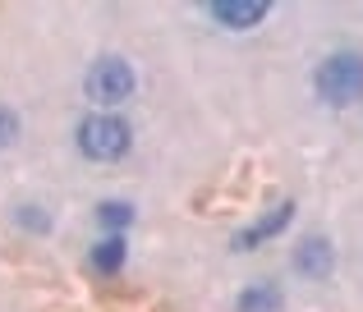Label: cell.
Wrapping results in <instances>:
<instances>
[{"label":"cell","instance_id":"cell-10","mask_svg":"<svg viewBox=\"0 0 363 312\" xmlns=\"http://www.w3.org/2000/svg\"><path fill=\"white\" fill-rule=\"evenodd\" d=\"M14 134H18V120L9 115V110H0V147L14 143Z\"/></svg>","mask_w":363,"mask_h":312},{"label":"cell","instance_id":"cell-5","mask_svg":"<svg viewBox=\"0 0 363 312\" xmlns=\"http://www.w3.org/2000/svg\"><path fill=\"white\" fill-rule=\"evenodd\" d=\"M212 18L230 28H257L267 18V5H212Z\"/></svg>","mask_w":363,"mask_h":312},{"label":"cell","instance_id":"cell-8","mask_svg":"<svg viewBox=\"0 0 363 312\" xmlns=\"http://www.w3.org/2000/svg\"><path fill=\"white\" fill-rule=\"evenodd\" d=\"M92 267L97 271H120L124 267V239H106L92 248Z\"/></svg>","mask_w":363,"mask_h":312},{"label":"cell","instance_id":"cell-7","mask_svg":"<svg viewBox=\"0 0 363 312\" xmlns=\"http://www.w3.org/2000/svg\"><path fill=\"white\" fill-rule=\"evenodd\" d=\"M240 312H281V294H276V289H267V285H257V289H244V299H240Z\"/></svg>","mask_w":363,"mask_h":312},{"label":"cell","instance_id":"cell-4","mask_svg":"<svg viewBox=\"0 0 363 312\" xmlns=\"http://www.w3.org/2000/svg\"><path fill=\"white\" fill-rule=\"evenodd\" d=\"M294 267L303 276H327L331 271V243L327 239H303V248L294 253Z\"/></svg>","mask_w":363,"mask_h":312},{"label":"cell","instance_id":"cell-1","mask_svg":"<svg viewBox=\"0 0 363 312\" xmlns=\"http://www.w3.org/2000/svg\"><path fill=\"white\" fill-rule=\"evenodd\" d=\"M318 97L331 101V106H354L363 97V60L359 55H331L318 69Z\"/></svg>","mask_w":363,"mask_h":312},{"label":"cell","instance_id":"cell-6","mask_svg":"<svg viewBox=\"0 0 363 312\" xmlns=\"http://www.w3.org/2000/svg\"><path fill=\"white\" fill-rule=\"evenodd\" d=\"M290 216H294V207H281V212H272V216H267L262 225H253V230H244V234H240L235 243H240V248H248V243H262V239H272V234L281 230V225L290 221Z\"/></svg>","mask_w":363,"mask_h":312},{"label":"cell","instance_id":"cell-3","mask_svg":"<svg viewBox=\"0 0 363 312\" xmlns=\"http://www.w3.org/2000/svg\"><path fill=\"white\" fill-rule=\"evenodd\" d=\"M133 92V69L124 60H97L88 69V97L101 101V106H116Z\"/></svg>","mask_w":363,"mask_h":312},{"label":"cell","instance_id":"cell-9","mask_svg":"<svg viewBox=\"0 0 363 312\" xmlns=\"http://www.w3.org/2000/svg\"><path fill=\"white\" fill-rule=\"evenodd\" d=\"M97 216H101V225H116V230H120V225L133 221V207H129V202H106Z\"/></svg>","mask_w":363,"mask_h":312},{"label":"cell","instance_id":"cell-2","mask_svg":"<svg viewBox=\"0 0 363 312\" xmlns=\"http://www.w3.org/2000/svg\"><path fill=\"white\" fill-rule=\"evenodd\" d=\"M79 147H83V156H92V161H120L129 152V125L116 120V115H92L88 125L79 129Z\"/></svg>","mask_w":363,"mask_h":312}]
</instances>
